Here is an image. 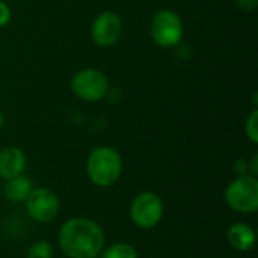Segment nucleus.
<instances>
[{
  "label": "nucleus",
  "instance_id": "1",
  "mask_svg": "<svg viewBox=\"0 0 258 258\" xmlns=\"http://www.w3.org/2000/svg\"><path fill=\"white\" fill-rule=\"evenodd\" d=\"M59 245L67 257L97 258L104 245V233L94 221L74 218L62 225Z\"/></svg>",
  "mask_w": 258,
  "mask_h": 258
},
{
  "label": "nucleus",
  "instance_id": "2",
  "mask_svg": "<svg viewBox=\"0 0 258 258\" xmlns=\"http://www.w3.org/2000/svg\"><path fill=\"white\" fill-rule=\"evenodd\" d=\"M86 171L91 181L100 187L112 186L121 175L122 160L116 150L110 147H97L91 151Z\"/></svg>",
  "mask_w": 258,
  "mask_h": 258
},
{
  "label": "nucleus",
  "instance_id": "3",
  "mask_svg": "<svg viewBox=\"0 0 258 258\" xmlns=\"http://www.w3.org/2000/svg\"><path fill=\"white\" fill-rule=\"evenodd\" d=\"M150 32L153 41L159 47L172 48L181 41L184 33V24L177 12L171 9H162L153 17Z\"/></svg>",
  "mask_w": 258,
  "mask_h": 258
},
{
  "label": "nucleus",
  "instance_id": "4",
  "mask_svg": "<svg viewBox=\"0 0 258 258\" xmlns=\"http://www.w3.org/2000/svg\"><path fill=\"white\" fill-rule=\"evenodd\" d=\"M227 204L239 213H255L258 209V180L254 175H240L227 187Z\"/></svg>",
  "mask_w": 258,
  "mask_h": 258
},
{
  "label": "nucleus",
  "instance_id": "5",
  "mask_svg": "<svg viewBox=\"0 0 258 258\" xmlns=\"http://www.w3.org/2000/svg\"><path fill=\"white\" fill-rule=\"evenodd\" d=\"M109 88V80L97 68H85L74 74L71 89L77 98L86 103H97L104 98Z\"/></svg>",
  "mask_w": 258,
  "mask_h": 258
},
{
  "label": "nucleus",
  "instance_id": "6",
  "mask_svg": "<svg viewBox=\"0 0 258 258\" xmlns=\"http://www.w3.org/2000/svg\"><path fill=\"white\" fill-rule=\"evenodd\" d=\"M132 221L145 230L156 227L163 216V203L159 195L153 192H144L138 195L130 209Z\"/></svg>",
  "mask_w": 258,
  "mask_h": 258
},
{
  "label": "nucleus",
  "instance_id": "7",
  "mask_svg": "<svg viewBox=\"0 0 258 258\" xmlns=\"http://www.w3.org/2000/svg\"><path fill=\"white\" fill-rule=\"evenodd\" d=\"M26 209L30 218L38 222H50L59 212V200L47 187L32 189L26 198Z\"/></svg>",
  "mask_w": 258,
  "mask_h": 258
},
{
  "label": "nucleus",
  "instance_id": "8",
  "mask_svg": "<svg viewBox=\"0 0 258 258\" xmlns=\"http://www.w3.org/2000/svg\"><path fill=\"white\" fill-rule=\"evenodd\" d=\"M122 33V21L118 14L112 11L101 12L91 26L92 41L100 47L113 45Z\"/></svg>",
  "mask_w": 258,
  "mask_h": 258
},
{
  "label": "nucleus",
  "instance_id": "9",
  "mask_svg": "<svg viewBox=\"0 0 258 258\" xmlns=\"http://www.w3.org/2000/svg\"><path fill=\"white\" fill-rule=\"evenodd\" d=\"M26 168V156L17 147H8L0 151V178L11 180L21 175Z\"/></svg>",
  "mask_w": 258,
  "mask_h": 258
},
{
  "label": "nucleus",
  "instance_id": "10",
  "mask_svg": "<svg viewBox=\"0 0 258 258\" xmlns=\"http://www.w3.org/2000/svg\"><path fill=\"white\" fill-rule=\"evenodd\" d=\"M228 242L237 251H249L255 245V231L246 224H234L228 230Z\"/></svg>",
  "mask_w": 258,
  "mask_h": 258
},
{
  "label": "nucleus",
  "instance_id": "11",
  "mask_svg": "<svg viewBox=\"0 0 258 258\" xmlns=\"http://www.w3.org/2000/svg\"><path fill=\"white\" fill-rule=\"evenodd\" d=\"M30 190H32V181L24 175H17V177L8 180V183L5 186V195L8 197V200H11L14 203L26 201Z\"/></svg>",
  "mask_w": 258,
  "mask_h": 258
},
{
  "label": "nucleus",
  "instance_id": "12",
  "mask_svg": "<svg viewBox=\"0 0 258 258\" xmlns=\"http://www.w3.org/2000/svg\"><path fill=\"white\" fill-rule=\"evenodd\" d=\"M101 258H138V252L128 243H115L103 251Z\"/></svg>",
  "mask_w": 258,
  "mask_h": 258
},
{
  "label": "nucleus",
  "instance_id": "13",
  "mask_svg": "<svg viewBox=\"0 0 258 258\" xmlns=\"http://www.w3.org/2000/svg\"><path fill=\"white\" fill-rule=\"evenodd\" d=\"M53 257V248L48 242L39 240L33 243L27 252V258H51Z\"/></svg>",
  "mask_w": 258,
  "mask_h": 258
},
{
  "label": "nucleus",
  "instance_id": "14",
  "mask_svg": "<svg viewBox=\"0 0 258 258\" xmlns=\"http://www.w3.org/2000/svg\"><path fill=\"white\" fill-rule=\"evenodd\" d=\"M246 136L252 144L258 142V110H254L246 121Z\"/></svg>",
  "mask_w": 258,
  "mask_h": 258
},
{
  "label": "nucleus",
  "instance_id": "15",
  "mask_svg": "<svg viewBox=\"0 0 258 258\" xmlns=\"http://www.w3.org/2000/svg\"><path fill=\"white\" fill-rule=\"evenodd\" d=\"M234 3L243 12H254L258 8V0H234Z\"/></svg>",
  "mask_w": 258,
  "mask_h": 258
},
{
  "label": "nucleus",
  "instance_id": "16",
  "mask_svg": "<svg viewBox=\"0 0 258 258\" xmlns=\"http://www.w3.org/2000/svg\"><path fill=\"white\" fill-rule=\"evenodd\" d=\"M9 20H11V9L5 2L0 0V27L6 26Z\"/></svg>",
  "mask_w": 258,
  "mask_h": 258
},
{
  "label": "nucleus",
  "instance_id": "17",
  "mask_svg": "<svg viewBox=\"0 0 258 258\" xmlns=\"http://www.w3.org/2000/svg\"><path fill=\"white\" fill-rule=\"evenodd\" d=\"M234 169H236V172H237L239 175H246V172H248V165H246L243 160H239V162L236 163Z\"/></svg>",
  "mask_w": 258,
  "mask_h": 258
},
{
  "label": "nucleus",
  "instance_id": "18",
  "mask_svg": "<svg viewBox=\"0 0 258 258\" xmlns=\"http://www.w3.org/2000/svg\"><path fill=\"white\" fill-rule=\"evenodd\" d=\"M258 156L257 154H254V157H252V162H251V171H252V175L255 177L258 174Z\"/></svg>",
  "mask_w": 258,
  "mask_h": 258
},
{
  "label": "nucleus",
  "instance_id": "19",
  "mask_svg": "<svg viewBox=\"0 0 258 258\" xmlns=\"http://www.w3.org/2000/svg\"><path fill=\"white\" fill-rule=\"evenodd\" d=\"M2 125H3V113L0 112V128H2Z\"/></svg>",
  "mask_w": 258,
  "mask_h": 258
}]
</instances>
